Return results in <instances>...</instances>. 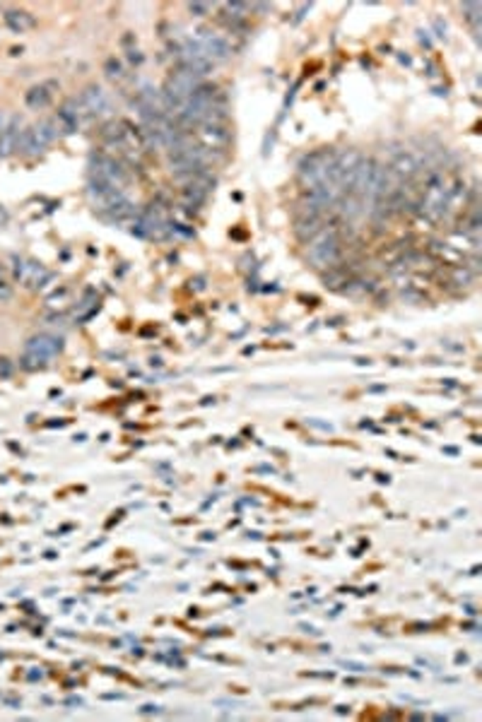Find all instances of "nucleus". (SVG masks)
Listing matches in <instances>:
<instances>
[{
  "mask_svg": "<svg viewBox=\"0 0 482 722\" xmlns=\"http://www.w3.org/2000/svg\"><path fill=\"white\" fill-rule=\"evenodd\" d=\"M451 193H454V188H451V183L444 178V174H439V171L429 174L427 183H424V193L417 203L419 215H424L432 221H439L446 212H449Z\"/></svg>",
  "mask_w": 482,
  "mask_h": 722,
  "instance_id": "1",
  "label": "nucleus"
},
{
  "mask_svg": "<svg viewBox=\"0 0 482 722\" xmlns=\"http://www.w3.org/2000/svg\"><path fill=\"white\" fill-rule=\"evenodd\" d=\"M60 352H63V339L56 337V335H49V333H39V335H34V337H29V342L24 344L19 366L27 371L44 369V366L49 364L51 359L58 357Z\"/></svg>",
  "mask_w": 482,
  "mask_h": 722,
  "instance_id": "2",
  "label": "nucleus"
},
{
  "mask_svg": "<svg viewBox=\"0 0 482 722\" xmlns=\"http://www.w3.org/2000/svg\"><path fill=\"white\" fill-rule=\"evenodd\" d=\"M306 258L314 267L326 270L333 267L340 258V241H338L335 231L333 229H321L314 239L309 241V249H306Z\"/></svg>",
  "mask_w": 482,
  "mask_h": 722,
  "instance_id": "3",
  "label": "nucleus"
},
{
  "mask_svg": "<svg viewBox=\"0 0 482 722\" xmlns=\"http://www.w3.org/2000/svg\"><path fill=\"white\" fill-rule=\"evenodd\" d=\"M56 137H58V128H56V123L51 121V118H44V121L24 128L22 135H19L17 152L27 154V157H37V154L44 152Z\"/></svg>",
  "mask_w": 482,
  "mask_h": 722,
  "instance_id": "4",
  "label": "nucleus"
},
{
  "mask_svg": "<svg viewBox=\"0 0 482 722\" xmlns=\"http://www.w3.org/2000/svg\"><path fill=\"white\" fill-rule=\"evenodd\" d=\"M172 231V224L167 219L162 205L152 203L150 208H145L133 221V234L140 236V239H164V236Z\"/></svg>",
  "mask_w": 482,
  "mask_h": 722,
  "instance_id": "5",
  "label": "nucleus"
},
{
  "mask_svg": "<svg viewBox=\"0 0 482 722\" xmlns=\"http://www.w3.org/2000/svg\"><path fill=\"white\" fill-rule=\"evenodd\" d=\"M90 178L101 180V183H109L114 188H126L128 174L116 159L106 157V154H92L90 157Z\"/></svg>",
  "mask_w": 482,
  "mask_h": 722,
  "instance_id": "6",
  "label": "nucleus"
},
{
  "mask_svg": "<svg viewBox=\"0 0 482 722\" xmlns=\"http://www.w3.org/2000/svg\"><path fill=\"white\" fill-rule=\"evenodd\" d=\"M13 262H15L13 265L15 280L27 289H41L53 280V272L46 270V267L37 260H29V258H13Z\"/></svg>",
  "mask_w": 482,
  "mask_h": 722,
  "instance_id": "7",
  "label": "nucleus"
},
{
  "mask_svg": "<svg viewBox=\"0 0 482 722\" xmlns=\"http://www.w3.org/2000/svg\"><path fill=\"white\" fill-rule=\"evenodd\" d=\"M335 164V154L333 152H316L309 154L299 162V176L309 188H314L316 183H321L326 178V174L331 171V167Z\"/></svg>",
  "mask_w": 482,
  "mask_h": 722,
  "instance_id": "8",
  "label": "nucleus"
},
{
  "mask_svg": "<svg viewBox=\"0 0 482 722\" xmlns=\"http://www.w3.org/2000/svg\"><path fill=\"white\" fill-rule=\"evenodd\" d=\"M85 111H82L80 101L78 99H68L63 106L58 108V113H56L53 123L56 128H58L60 135H73V133L80 131L82 121H85Z\"/></svg>",
  "mask_w": 482,
  "mask_h": 722,
  "instance_id": "9",
  "label": "nucleus"
},
{
  "mask_svg": "<svg viewBox=\"0 0 482 722\" xmlns=\"http://www.w3.org/2000/svg\"><path fill=\"white\" fill-rule=\"evenodd\" d=\"M80 106L85 111L87 118H94V116H106L111 111V101L106 96V92L97 85H90L85 92L80 94Z\"/></svg>",
  "mask_w": 482,
  "mask_h": 722,
  "instance_id": "10",
  "label": "nucleus"
},
{
  "mask_svg": "<svg viewBox=\"0 0 482 722\" xmlns=\"http://www.w3.org/2000/svg\"><path fill=\"white\" fill-rule=\"evenodd\" d=\"M24 131V121L19 116H10L5 131L0 133V157H10L13 152H17L19 135Z\"/></svg>",
  "mask_w": 482,
  "mask_h": 722,
  "instance_id": "11",
  "label": "nucleus"
},
{
  "mask_svg": "<svg viewBox=\"0 0 482 722\" xmlns=\"http://www.w3.org/2000/svg\"><path fill=\"white\" fill-rule=\"evenodd\" d=\"M198 44L203 46L205 56H208L213 63H219V60H227L229 53H232V49H229L227 39H222L219 34H213V32H203V36L198 39Z\"/></svg>",
  "mask_w": 482,
  "mask_h": 722,
  "instance_id": "12",
  "label": "nucleus"
},
{
  "mask_svg": "<svg viewBox=\"0 0 482 722\" xmlns=\"http://www.w3.org/2000/svg\"><path fill=\"white\" fill-rule=\"evenodd\" d=\"M201 140L205 149H222L229 142V133L222 123H205L201 126Z\"/></svg>",
  "mask_w": 482,
  "mask_h": 722,
  "instance_id": "13",
  "label": "nucleus"
},
{
  "mask_svg": "<svg viewBox=\"0 0 482 722\" xmlns=\"http://www.w3.org/2000/svg\"><path fill=\"white\" fill-rule=\"evenodd\" d=\"M51 90H56V82H46V85L32 87V90L27 92V96H24V101H27L29 108L41 111V108H46L51 104V99H53V92Z\"/></svg>",
  "mask_w": 482,
  "mask_h": 722,
  "instance_id": "14",
  "label": "nucleus"
},
{
  "mask_svg": "<svg viewBox=\"0 0 482 722\" xmlns=\"http://www.w3.org/2000/svg\"><path fill=\"white\" fill-rule=\"evenodd\" d=\"M97 308H99V299H97V292H94V289H87V292L82 294V299L78 301V306L73 308V318L78 323H82V321H87V318L94 316Z\"/></svg>",
  "mask_w": 482,
  "mask_h": 722,
  "instance_id": "15",
  "label": "nucleus"
},
{
  "mask_svg": "<svg viewBox=\"0 0 482 722\" xmlns=\"http://www.w3.org/2000/svg\"><path fill=\"white\" fill-rule=\"evenodd\" d=\"M391 171L396 174L398 178H413L415 174L419 171L417 157H415V154H408V152L398 154L396 162H393V167H391Z\"/></svg>",
  "mask_w": 482,
  "mask_h": 722,
  "instance_id": "16",
  "label": "nucleus"
},
{
  "mask_svg": "<svg viewBox=\"0 0 482 722\" xmlns=\"http://www.w3.org/2000/svg\"><path fill=\"white\" fill-rule=\"evenodd\" d=\"M294 231H297V236H299L301 241H306V244H309V241L314 239V236L321 231V217L299 215V219H297Z\"/></svg>",
  "mask_w": 482,
  "mask_h": 722,
  "instance_id": "17",
  "label": "nucleus"
},
{
  "mask_svg": "<svg viewBox=\"0 0 482 722\" xmlns=\"http://www.w3.org/2000/svg\"><path fill=\"white\" fill-rule=\"evenodd\" d=\"M5 24H8L13 32L22 34L24 29H32L34 27V17L24 10H8L5 12Z\"/></svg>",
  "mask_w": 482,
  "mask_h": 722,
  "instance_id": "18",
  "label": "nucleus"
},
{
  "mask_svg": "<svg viewBox=\"0 0 482 722\" xmlns=\"http://www.w3.org/2000/svg\"><path fill=\"white\" fill-rule=\"evenodd\" d=\"M106 217H109V219H114V221H126V219H133V217H138V215H135V208H133V203L126 198L123 203L116 205V208L111 210V212Z\"/></svg>",
  "mask_w": 482,
  "mask_h": 722,
  "instance_id": "19",
  "label": "nucleus"
},
{
  "mask_svg": "<svg viewBox=\"0 0 482 722\" xmlns=\"http://www.w3.org/2000/svg\"><path fill=\"white\" fill-rule=\"evenodd\" d=\"M68 299V289H60V292H53L49 299H46V303H49V308H58L60 303Z\"/></svg>",
  "mask_w": 482,
  "mask_h": 722,
  "instance_id": "20",
  "label": "nucleus"
},
{
  "mask_svg": "<svg viewBox=\"0 0 482 722\" xmlns=\"http://www.w3.org/2000/svg\"><path fill=\"white\" fill-rule=\"evenodd\" d=\"M227 12H234V17H244V12H249V5L246 3H227L224 5Z\"/></svg>",
  "mask_w": 482,
  "mask_h": 722,
  "instance_id": "21",
  "label": "nucleus"
},
{
  "mask_svg": "<svg viewBox=\"0 0 482 722\" xmlns=\"http://www.w3.org/2000/svg\"><path fill=\"white\" fill-rule=\"evenodd\" d=\"M188 10H191V15H196V17H205V15L210 12V3H191Z\"/></svg>",
  "mask_w": 482,
  "mask_h": 722,
  "instance_id": "22",
  "label": "nucleus"
},
{
  "mask_svg": "<svg viewBox=\"0 0 482 722\" xmlns=\"http://www.w3.org/2000/svg\"><path fill=\"white\" fill-rule=\"evenodd\" d=\"M106 75H109V77H119L121 75V63L116 58L106 60Z\"/></svg>",
  "mask_w": 482,
  "mask_h": 722,
  "instance_id": "23",
  "label": "nucleus"
},
{
  "mask_svg": "<svg viewBox=\"0 0 482 722\" xmlns=\"http://www.w3.org/2000/svg\"><path fill=\"white\" fill-rule=\"evenodd\" d=\"M13 296V287L8 285V282L0 277V301H8V299Z\"/></svg>",
  "mask_w": 482,
  "mask_h": 722,
  "instance_id": "24",
  "label": "nucleus"
}]
</instances>
